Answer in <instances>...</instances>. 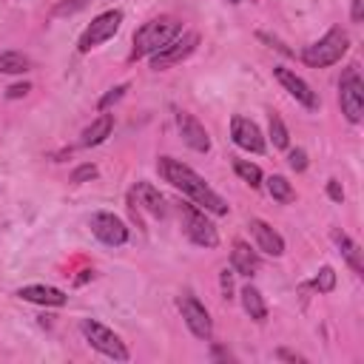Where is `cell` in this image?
Here are the masks:
<instances>
[{
  "label": "cell",
  "mask_w": 364,
  "mask_h": 364,
  "mask_svg": "<svg viewBox=\"0 0 364 364\" xmlns=\"http://www.w3.org/2000/svg\"><path fill=\"white\" fill-rule=\"evenodd\" d=\"M230 136H233V142L239 145V148H245V151H253V154H262L264 151V136H262V131L256 128V122H250L247 117H233L230 119Z\"/></svg>",
  "instance_id": "obj_12"
},
{
  "label": "cell",
  "mask_w": 364,
  "mask_h": 364,
  "mask_svg": "<svg viewBox=\"0 0 364 364\" xmlns=\"http://www.w3.org/2000/svg\"><path fill=\"white\" fill-rule=\"evenodd\" d=\"M276 355H279V358H284V361H304L301 355H296V353H290V350H279Z\"/></svg>",
  "instance_id": "obj_34"
},
{
  "label": "cell",
  "mask_w": 364,
  "mask_h": 364,
  "mask_svg": "<svg viewBox=\"0 0 364 364\" xmlns=\"http://www.w3.org/2000/svg\"><path fill=\"white\" fill-rule=\"evenodd\" d=\"M242 307H245V313L253 318V321H264L267 318V304H264V299H262V293L256 290V287H242Z\"/></svg>",
  "instance_id": "obj_19"
},
{
  "label": "cell",
  "mask_w": 364,
  "mask_h": 364,
  "mask_svg": "<svg viewBox=\"0 0 364 364\" xmlns=\"http://www.w3.org/2000/svg\"><path fill=\"white\" fill-rule=\"evenodd\" d=\"M347 48H350L347 31L330 28L318 43H313V46H307V48L301 51V60H304L310 68H324V65L338 63V60L347 54Z\"/></svg>",
  "instance_id": "obj_3"
},
{
  "label": "cell",
  "mask_w": 364,
  "mask_h": 364,
  "mask_svg": "<svg viewBox=\"0 0 364 364\" xmlns=\"http://www.w3.org/2000/svg\"><path fill=\"white\" fill-rule=\"evenodd\" d=\"M273 77L284 85V91L296 100V102H301L304 108H310V111H316L318 108V97H316V91L296 74V71H290V68H282V65H276L273 68Z\"/></svg>",
  "instance_id": "obj_10"
},
{
  "label": "cell",
  "mask_w": 364,
  "mask_h": 364,
  "mask_svg": "<svg viewBox=\"0 0 364 364\" xmlns=\"http://www.w3.org/2000/svg\"><path fill=\"white\" fill-rule=\"evenodd\" d=\"M247 228H250V233H253V239H256V245H259L262 253H267V256H282V253H284V239H282L267 222L250 219Z\"/></svg>",
  "instance_id": "obj_14"
},
{
  "label": "cell",
  "mask_w": 364,
  "mask_h": 364,
  "mask_svg": "<svg viewBox=\"0 0 364 364\" xmlns=\"http://www.w3.org/2000/svg\"><path fill=\"white\" fill-rule=\"evenodd\" d=\"M230 264H233L236 273H242V276H253V273L259 270V256H256V250H250V245H245V242H233Z\"/></svg>",
  "instance_id": "obj_17"
},
{
  "label": "cell",
  "mask_w": 364,
  "mask_h": 364,
  "mask_svg": "<svg viewBox=\"0 0 364 364\" xmlns=\"http://www.w3.org/2000/svg\"><path fill=\"white\" fill-rule=\"evenodd\" d=\"M327 196H330L333 202H344V188H341L338 179H330V182H327Z\"/></svg>",
  "instance_id": "obj_30"
},
{
  "label": "cell",
  "mask_w": 364,
  "mask_h": 364,
  "mask_svg": "<svg viewBox=\"0 0 364 364\" xmlns=\"http://www.w3.org/2000/svg\"><path fill=\"white\" fill-rule=\"evenodd\" d=\"M31 68V60L20 51H0V74H23Z\"/></svg>",
  "instance_id": "obj_21"
},
{
  "label": "cell",
  "mask_w": 364,
  "mask_h": 364,
  "mask_svg": "<svg viewBox=\"0 0 364 364\" xmlns=\"http://www.w3.org/2000/svg\"><path fill=\"white\" fill-rule=\"evenodd\" d=\"M313 287H316L318 293H330V290L336 287V270H333V267H321L318 276L313 279Z\"/></svg>",
  "instance_id": "obj_25"
},
{
  "label": "cell",
  "mask_w": 364,
  "mask_h": 364,
  "mask_svg": "<svg viewBox=\"0 0 364 364\" xmlns=\"http://www.w3.org/2000/svg\"><path fill=\"white\" fill-rule=\"evenodd\" d=\"M28 91H31L28 82H17V85H11V88L6 91V97H9V100H17V97H26Z\"/></svg>",
  "instance_id": "obj_32"
},
{
  "label": "cell",
  "mask_w": 364,
  "mask_h": 364,
  "mask_svg": "<svg viewBox=\"0 0 364 364\" xmlns=\"http://www.w3.org/2000/svg\"><path fill=\"white\" fill-rule=\"evenodd\" d=\"M125 91H128V85H125V82H122V85H117V88H111V91H108V94H105V97L97 102V108H100V111H105V108H108L111 102H117V100H119Z\"/></svg>",
  "instance_id": "obj_27"
},
{
  "label": "cell",
  "mask_w": 364,
  "mask_h": 364,
  "mask_svg": "<svg viewBox=\"0 0 364 364\" xmlns=\"http://www.w3.org/2000/svg\"><path fill=\"white\" fill-rule=\"evenodd\" d=\"M196 46H199V34H196V31H185L182 37H173L168 46H162L159 51L151 54V68H154V71H162V68H168V65L185 60L188 54H193Z\"/></svg>",
  "instance_id": "obj_7"
},
{
  "label": "cell",
  "mask_w": 364,
  "mask_h": 364,
  "mask_svg": "<svg viewBox=\"0 0 364 364\" xmlns=\"http://www.w3.org/2000/svg\"><path fill=\"white\" fill-rule=\"evenodd\" d=\"M176 125H179V134H182V142L188 145V148H193V151H199V154H208L210 151V136H208V131H205V125L196 119V117H191V114H176Z\"/></svg>",
  "instance_id": "obj_13"
},
{
  "label": "cell",
  "mask_w": 364,
  "mask_h": 364,
  "mask_svg": "<svg viewBox=\"0 0 364 364\" xmlns=\"http://www.w3.org/2000/svg\"><path fill=\"white\" fill-rule=\"evenodd\" d=\"M17 296L26 301H34V304H46V307H60L68 299L60 287H51V284H26L17 290Z\"/></svg>",
  "instance_id": "obj_15"
},
{
  "label": "cell",
  "mask_w": 364,
  "mask_h": 364,
  "mask_svg": "<svg viewBox=\"0 0 364 364\" xmlns=\"http://www.w3.org/2000/svg\"><path fill=\"white\" fill-rule=\"evenodd\" d=\"M267 193H270V196H273L276 202H284V205L296 199V193H293V188H290V182H287L284 176H279V173L267 179Z\"/></svg>",
  "instance_id": "obj_22"
},
{
  "label": "cell",
  "mask_w": 364,
  "mask_h": 364,
  "mask_svg": "<svg viewBox=\"0 0 364 364\" xmlns=\"http://www.w3.org/2000/svg\"><path fill=\"white\" fill-rule=\"evenodd\" d=\"M179 34H182V23L176 17H154V20L142 23V28H136V34H134L131 60H139V57L159 51L162 46H168Z\"/></svg>",
  "instance_id": "obj_2"
},
{
  "label": "cell",
  "mask_w": 364,
  "mask_h": 364,
  "mask_svg": "<svg viewBox=\"0 0 364 364\" xmlns=\"http://www.w3.org/2000/svg\"><path fill=\"white\" fill-rule=\"evenodd\" d=\"M85 6H88V0H65V3H60V6L54 9V17H65V14H74V11L85 9Z\"/></svg>",
  "instance_id": "obj_26"
},
{
  "label": "cell",
  "mask_w": 364,
  "mask_h": 364,
  "mask_svg": "<svg viewBox=\"0 0 364 364\" xmlns=\"http://www.w3.org/2000/svg\"><path fill=\"white\" fill-rule=\"evenodd\" d=\"M131 196H134L148 213H154V216H165V199L159 196V191H156L151 182H136L134 191H131Z\"/></svg>",
  "instance_id": "obj_16"
},
{
  "label": "cell",
  "mask_w": 364,
  "mask_h": 364,
  "mask_svg": "<svg viewBox=\"0 0 364 364\" xmlns=\"http://www.w3.org/2000/svg\"><path fill=\"white\" fill-rule=\"evenodd\" d=\"M97 176V165H80L74 173H71V182H88V179H94Z\"/></svg>",
  "instance_id": "obj_29"
},
{
  "label": "cell",
  "mask_w": 364,
  "mask_h": 364,
  "mask_svg": "<svg viewBox=\"0 0 364 364\" xmlns=\"http://www.w3.org/2000/svg\"><path fill=\"white\" fill-rule=\"evenodd\" d=\"M338 100H341L344 117L350 122H361V117H364V82H361L355 65L347 68V74L341 77V82H338Z\"/></svg>",
  "instance_id": "obj_5"
},
{
  "label": "cell",
  "mask_w": 364,
  "mask_h": 364,
  "mask_svg": "<svg viewBox=\"0 0 364 364\" xmlns=\"http://www.w3.org/2000/svg\"><path fill=\"white\" fill-rule=\"evenodd\" d=\"M111 128H114V117L111 114H102V117H97L85 131H82V139H80V145L82 148H91V145H100V142H105V136L111 134Z\"/></svg>",
  "instance_id": "obj_18"
},
{
  "label": "cell",
  "mask_w": 364,
  "mask_h": 364,
  "mask_svg": "<svg viewBox=\"0 0 364 364\" xmlns=\"http://www.w3.org/2000/svg\"><path fill=\"white\" fill-rule=\"evenodd\" d=\"M179 310H182V318H185V324L191 327V333H193L196 338L208 341L210 333H213V321H210L205 304H199L193 296H179Z\"/></svg>",
  "instance_id": "obj_9"
},
{
  "label": "cell",
  "mask_w": 364,
  "mask_h": 364,
  "mask_svg": "<svg viewBox=\"0 0 364 364\" xmlns=\"http://www.w3.org/2000/svg\"><path fill=\"white\" fill-rule=\"evenodd\" d=\"M350 17H353L355 23H361V17H364V0H353V9H350Z\"/></svg>",
  "instance_id": "obj_33"
},
{
  "label": "cell",
  "mask_w": 364,
  "mask_h": 364,
  "mask_svg": "<svg viewBox=\"0 0 364 364\" xmlns=\"http://www.w3.org/2000/svg\"><path fill=\"white\" fill-rule=\"evenodd\" d=\"M119 23H122V11H119V9H114V11H102L100 17H94V20H91V26L82 31V37H80V43H77L80 54H88L94 46H100V43L111 40V37L117 34Z\"/></svg>",
  "instance_id": "obj_6"
},
{
  "label": "cell",
  "mask_w": 364,
  "mask_h": 364,
  "mask_svg": "<svg viewBox=\"0 0 364 364\" xmlns=\"http://www.w3.org/2000/svg\"><path fill=\"white\" fill-rule=\"evenodd\" d=\"M270 139H273L276 148H287V145H290L287 128H284V122H282L279 114H270Z\"/></svg>",
  "instance_id": "obj_24"
},
{
  "label": "cell",
  "mask_w": 364,
  "mask_h": 364,
  "mask_svg": "<svg viewBox=\"0 0 364 364\" xmlns=\"http://www.w3.org/2000/svg\"><path fill=\"white\" fill-rule=\"evenodd\" d=\"M80 330H82V336L88 338V344H91L94 350H100L102 355H108V358H114V361H128L125 344H122L119 336H117L114 330H108L105 324H100V321H94V318H82Z\"/></svg>",
  "instance_id": "obj_4"
},
{
  "label": "cell",
  "mask_w": 364,
  "mask_h": 364,
  "mask_svg": "<svg viewBox=\"0 0 364 364\" xmlns=\"http://www.w3.org/2000/svg\"><path fill=\"white\" fill-rule=\"evenodd\" d=\"M219 282H222V293H225V299H230V293H233V273L225 267L222 270V276H219Z\"/></svg>",
  "instance_id": "obj_31"
},
{
  "label": "cell",
  "mask_w": 364,
  "mask_h": 364,
  "mask_svg": "<svg viewBox=\"0 0 364 364\" xmlns=\"http://www.w3.org/2000/svg\"><path fill=\"white\" fill-rule=\"evenodd\" d=\"M333 239H336V245H338V250L344 253V259L350 262V267L355 270V273H361L364 267H361V250H358V245L347 236V233H341V230H333Z\"/></svg>",
  "instance_id": "obj_20"
},
{
  "label": "cell",
  "mask_w": 364,
  "mask_h": 364,
  "mask_svg": "<svg viewBox=\"0 0 364 364\" xmlns=\"http://www.w3.org/2000/svg\"><path fill=\"white\" fill-rule=\"evenodd\" d=\"M159 173L165 182H171L176 191H182L188 199H193L202 210H210L216 216H225L228 213V202L188 165H182L179 159H171V156H159Z\"/></svg>",
  "instance_id": "obj_1"
},
{
  "label": "cell",
  "mask_w": 364,
  "mask_h": 364,
  "mask_svg": "<svg viewBox=\"0 0 364 364\" xmlns=\"http://www.w3.org/2000/svg\"><path fill=\"white\" fill-rule=\"evenodd\" d=\"M233 171H236V176H242L250 188H259V185H262V171H259V165H253V162H247V159H236V162H233Z\"/></svg>",
  "instance_id": "obj_23"
},
{
  "label": "cell",
  "mask_w": 364,
  "mask_h": 364,
  "mask_svg": "<svg viewBox=\"0 0 364 364\" xmlns=\"http://www.w3.org/2000/svg\"><path fill=\"white\" fill-rule=\"evenodd\" d=\"M287 165H290L293 171H304V168H307V154H304L301 148H293V151L287 154Z\"/></svg>",
  "instance_id": "obj_28"
},
{
  "label": "cell",
  "mask_w": 364,
  "mask_h": 364,
  "mask_svg": "<svg viewBox=\"0 0 364 364\" xmlns=\"http://www.w3.org/2000/svg\"><path fill=\"white\" fill-rule=\"evenodd\" d=\"M185 219H188V239L193 242V245H199V247H216L219 245V233H216V228H213V222L205 216V210H199V208H188L185 210Z\"/></svg>",
  "instance_id": "obj_11"
},
{
  "label": "cell",
  "mask_w": 364,
  "mask_h": 364,
  "mask_svg": "<svg viewBox=\"0 0 364 364\" xmlns=\"http://www.w3.org/2000/svg\"><path fill=\"white\" fill-rule=\"evenodd\" d=\"M91 233H94L102 245H125V242H128V228H125V222H122L119 216H114V213H105V210H100V213L91 216Z\"/></svg>",
  "instance_id": "obj_8"
},
{
  "label": "cell",
  "mask_w": 364,
  "mask_h": 364,
  "mask_svg": "<svg viewBox=\"0 0 364 364\" xmlns=\"http://www.w3.org/2000/svg\"><path fill=\"white\" fill-rule=\"evenodd\" d=\"M230 3H242V0H230Z\"/></svg>",
  "instance_id": "obj_35"
}]
</instances>
